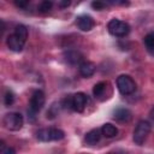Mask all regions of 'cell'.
<instances>
[{"label":"cell","mask_w":154,"mask_h":154,"mask_svg":"<svg viewBox=\"0 0 154 154\" xmlns=\"http://www.w3.org/2000/svg\"><path fill=\"white\" fill-rule=\"evenodd\" d=\"M26 38H28V29L25 25L23 24H18L13 32L11 35H8L7 40H6V43L8 46V48L13 52H20L26 42Z\"/></svg>","instance_id":"cell-1"},{"label":"cell","mask_w":154,"mask_h":154,"mask_svg":"<svg viewBox=\"0 0 154 154\" xmlns=\"http://www.w3.org/2000/svg\"><path fill=\"white\" fill-rule=\"evenodd\" d=\"M45 101H46V96L42 90L37 89L32 93V95L30 97V102H29V108H28V114H29L28 117L31 120H35L36 114L42 109Z\"/></svg>","instance_id":"cell-2"},{"label":"cell","mask_w":154,"mask_h":154,"mask_svg":"<svg viewBox=\"0 0 154 154\" xmlns=\"http://www.w3.org/2000/svg\"><path fill=\"white\" fill-rule=\"evenodd\" d=\"M152 125L148 120H140L134 130V135H132V140L136 144L142 146L144 143V141L147 140L149 132H150Z\"/></svg>","instance_id":"cell-3"},{"label":"cell","mask_w":154,"mask_h":154,"mask_svg":"<svg viewBox=\"0 0 154 154\" xmlns=\"http://www.w3.org/2000/svg\"><path fill=\"white\" fill-rule=\"evenodd\" d=\"M36 137L41 142H51V141H60L65 137V132L57 128L41 129L36 132Z\"/></svg>","instance_id":"cell-4"},{"label":"cell","mask_w":154,"mask_h":154,"mask_svg":"<svg viewBox=\"0 0 154 154\" xmlns=\"http://www.w3.org/2000/svg\"><path fill=\"white\" fill-rule=\"evenodd\" d=\"M107 29H108V31H109L111 35H113L116 37H124V36H126L129 34L130 25L126 22H124V20L113 18V19H111L108 22Z\"/></svg>","instance_id":"cell-5"},{"label":"cell","mask_w":154,"mask_h":154,"mask_svg":"<svg viewBox=\"0 0 154 154\" xmlns=\"http://www.w3.org/2000/svg\"><path fill=\"white\" fill-rule=\"evenodd\" d=\"M117 88L122 95H130L136 90V83L129 75H120L117 78Z\"/></svg>","instance_id":"cell-6"},{"label":"cell","mask_w":154,"mask_h":154,"mask_svg":"<svg viewBox=\"0 0 154 154\" xmlns=\"http://www.w3.org/2000/svg\"><path fill=\"white\" fill-rule=\"evenodd\" d=\"M2 124L7 130L11 131H18L23 126V117L20 113L17 112H10L4 116L2 118Z\"/></svg>","instance_id":"cell-7"},{"label":"cell","mask_w":154,"mask_h":154,"mask_svg":"<svg viewBox=\"0 0 154 154\" xmlns=\"http://www.w3.org/2000/svg\"><path fill=\"white\" fill-rule=\"evenodd\" d=\"M93 94H94L95 99H97L100 101H103V100L108 99L109 95H111V85H109V83L106 82V81L96 83L94 85V88H93Z\"/></svg>","instance_id":"cell-8"},{"label":"cell","mask_w":154,"mask_h":154,"mask_svg":"<svg viewBox=\"0 0 154 154\" xmlns=\"http://www.w3.org/2000/svg\"><path fill=\"white\" fill-rule=\"evenodd\" d=\"M88 103V96L84 93H76L71 95V108L76 112H83Z\"/></svg>","instance_id":"cell-9"},{"label":"cell","mask_w":154,"mask_h":154,"mask_svg":"<svg viewBox=\"0 0 154 154\" xmlns=\"http://www.w3.org/2000/svg\"><path fill=\"white\" fill-rule=\"evenodd\" d=\"M76 24H77L78 29H81L82 31H89V30H91L94 28L95 22H94L91 16H89V14H81V16L77 17Z\"/></svg>","instance_id":"cell-10"},{"label":"cell","mask_w":154,"mask_h":154,"mask_svg":"<svg viewBox=\"0 0 154 154\" xmlns=\"http://www.w3.org/2000/svg\"><path fill=\"white\" fill-rule=\"evenodd\" d=\"M131 118H132V113L130 112V109H128L125 107H118L113 112V119H116L117 122L128 123Z\"/></svg>","instance_id":"cell-11"},{"label":"cell","mask_w":154,"mask_h":154,"mask_svg":"<svg viewBox=\"0 0 154 154\" xmlns=\"http://www.w3.org/2000/svg\"><path fill=\"white\" fill-rule=\"evenodd\" d=\"M95 64L91 63V61H82L81 65H79V73L82 77H85V78H89L94 75L95 72Z\"/></svg>","instance_id":"cell-12"},{"label":"cell","mask_w":154,"mask_h":154,"mask_svg":"<svg viewBox=\"0 0 154 154\" xmlns=\"http://www.w3.org/2000/svg\"><path fill=\"white\" fill-rule=\"evenodd\" d=\"M101 136H102L101 129H93V130H90V131H88V132L85 134L84 141H85L88 144L94 146V144H96V143L100 141Z\"/></svg>","instance_id":"cell-13"},{"label":"cell","mask_w":154,"mask_h":154,"mask_svg":"<svg viewBox=\"0 0 154 154\" xmlns=\"http://www.w3.org/2000/svg\"><path fill=\"white\" fill-rule=\"evenodd\" d=\"M65 60L71 64V65H76V64H79L82 63V55L79 52L77 51H69L65 53Z\"/></svg>","instance_id":"cell-14"},{"label":"cell","mask_w":154,"mask_h":154,"mask_svg":"<svg viewBox=\"0 0 154 154\" xmlns=\"http://www.w3.org/2000/svg\"><path fill=\"white\" fill-rule=\"evenodd\" d=\"M101 132H102V136H105V137H107V138H112V137L117 136V134H118V129H117L113 124H111V123H106V124L102 125V128H101Z\"/></svg>","instance_id":"cell-15"},{"label":"cell","mask_w":154,"mask_h":154,"mask_svg":"<svg viewBox=\"0 0 154 154\" xmlns=\"http://www.w3.org/2000/svg\"><path fill=\"white\" fill-rule=\"evenodd\" d=\"M143 42H144V47L148 51V53L152 54V55H154V31L148 32L144 36Z\"/></svg>","instance_id":"cell-16"},{"label":"cell","mask_w":154,"mask_h":154,"mask_svg":"<svg viewBox=\"0 0 154 154\" xmlns=\"http://www.w3.org/2000/svg\"><path fill=\"white\" fill-rule=\"evenodd\" d=\"M13 102H14V94H13V91L11 89H6L5 90V94H4V103L8 107Z\"/></svg>","instance_id":"cell-17"},{"label":"cell","mask_w":154,"mask_h":154,"mask_svg":"<svg viewBox=\"0 0 154 154\" xmlns=\"http://www.w3.org/2000/svg\"><path fill=\"white\" fill-rule=\"evenodd\" d=\"M52 6H53V2L52 1H42L38 4L37 8H38V12L41 13H47L52 10Z\"/></svg>","instance_id":"cell-18"},{"label":"cell","mask_w":154,"mask_h":154,"mask_svg":"<svg viewBox=\"0 0 154 154\" xmlns=\"http://www.w3.org/2000/svg\"><path fill=\"white\" fill-rule=\"evenodd\" d=\"M1 147H2V154H16V150L12 147H6L4 141H1Z\"/></svg>","instance_id":"cell-19"},{"label":"cell","mask_w":154,"mask_h":154,"mask_svg":"<svg viewBox=\"0 0 154 154\" xmlns=\"http://www.w3.org/2000/svg\"><path fill=\"white\" fill-rule=\"evenodd\" d=\"M91 6L95 10H103L106 7V4L105 2H101V1H93L91 2Z\"/></svg>","instance_id":"cell-20"},{"label":"cell","mask_w":154,"mask_h":154,"mask_svg":"<svg viewBox=\"0 0 154 154\" xmlns=\"http://www.w3.org/2000/svg\"><path fill=\"white\" fill-rule=\"evenodd\" d=\"M14 4H16L18 7H22V8H24V7H25V6L29 4V1H16Z\"/></svg>","instance_id":"cell-21"},{"label":"cell","mask_w":154,"mask_h":154,"mask_svg":"<svg viewBox=\"0 0 154 154\" xmlns=\"http://www.w3.org/2000/svg\"><path fill=\"white\" fill-rule=\"evenodd\" d=\"M109 154H126L124 150H116V152H113V153H109Z\"/></svg>","instance_id":"cell-22"},{"label":"cell","mask_w":154,"mask_h":154,"mask_svg":"<svg viewBox=\"0 0 154 154\" xmlns=\"http://www.w3.org/2000/svg\"><path fill=\"white\" fill-rule=\"evenodd\" d=\"M59 5H60V6H69V5H70V2H60Z\"/></svg>","instance_id":"cell-23"},{"label":"cell","mask_w":154,"mask_h":154,"mask_svg":"<svg viewBox=\"0 0 154 154\" xmlns=\"http://www.w3.org/2000/svg\"><path fill=\"white\" fill-rule=\"evenodd\" d=\"M150 116H152V118H154V107L152 108V112H150Z\"/></svg>","instance_id":"cell-24"}]
</instances>
